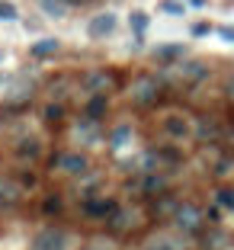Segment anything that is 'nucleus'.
Returning a JSON list of instances; mask_svg holds the SVG:
<instances>
[{
    "label": "nucleus",
    "instance_id": "1",
    "mask_svg": "<svg viewBox=\"0 0 234 250\" xmlns=\"http://www.w3.org/2000/svg\"><path fill=\"white\" fill-rule=\"evenodd\" d=\"M170 221H173V228L180 231V234H202V228H205V212L196 206V202H180Z\"/></svg>",
    "mask_w": 234,
    "mask_h": 250
},
{
    "label": "nucleus",
    "instance_id": "2",
    "mask_svg": "<svg viewBox=\"0 0 234 250\" xmlns=\"http://www.w3.org/2000/svg\"><path fill=\"white\" fill-rule=\"evenodd\" d=\"M128 100H132L135 106H141V109L154 106L157 100H161V81L151 77V74H141L138 81L132 83V90H128Z\"/></svg>",
    "mask_w": 234,
    "mask_h": 250
},
{
    "label": "nucleus",
    "instance_id": "3",
    "mask_svg": "<svg viewBox=\"0 0 234 250\" xmlns=\"http://www.w3.org/2000/svg\"><path fill=\"white\" fill-rule=\"evenodd\" d=\"M51 167L67 173V177H84L90 173V161L81 154V151H64V154H55L51 157Z\"/></svg>",
    "mask_w": 234,
    "mask_h": 250
},
{
    "label": "nucleus",
    "instance_id": "4",
    "mask_svg": "<svg viewBox=\"0 0 234 250\" xmlns=\"http://www.w3.org/2000/svg\"><path fill=\"white\" fill-rule=\"evenodd\" d=\"M173 74H176V81H180V83L192 87V83H199V81L209 77V64L199 61V58H190V61H180V64L173 67Z\"/></svg>",
    "mask_w": 234,
    "mask_h": 250
},
{
    "label": "nucleus",
    "instance_id": "5",
    "mask_svg": "<svg viewBox=\"0 0 234 250\" xmlns=\"http://www.w3.org/2000/svg\"><path fill=\"white\" fill-rule=\"evenodd\" d=\"M116 26H119V20H116V13H96L93 20L87 22V36L93 39V42H103V39H109L112 32H116Z\"/></svg>",
    "mask_w": 234,
    "mask_h": 250
},
{
    "label": "nucleus",
    "instance_id": "6",
    "mask_svg": "<svg viewBox=\"0 0 234 250\" xmlns=\"http://www.w3.org/2000/svg\"><path fill=\"white\" fill-rule=\"evenodd\" d=\"M106 228L112 231V234H132L135 228H138V215L132 212V208H125V206H119L116 212L106 218Z\"/></svg>",
    "mask_w": 234,
    "mask_h": 250
},
{
    "label": "nucleus",
    "instance_id": "7",
    "mask_svg": "<svg viewBox=\"0 0 234 250\" xmlns=\"http://www.w3.org/2000/svg\"><path fill=\"white\" fill-rule=\"evenodd\" d=\"M116 208H119V202H116V199H109V196H87V199H84V215H87V218L106 221Z\"/></svg>",
    "mask_w": 234,
    "mask_h": 250
},
{
    "label": "nucleus",
    "instance_id": "8",
    "mask_svg": "<svg viewBox=\"0 0 234 250\" xmlns=\"http://www.w3.org/2000/svg\"><path fill=\"white\" fill-rule=\"evenodd\" d=\"M29 250H64V231L61 228H42L32 237Z\"/></svg>",
    "mask_w": 234,
    "mask_h": 250
},
{
    "label": "nucleus",
    "instance_id": "9",
    "mask_svg": "<svg viewBox=\"0 0 234 250\" xmlns=\"http://www.w3.org/2000/svg\"><path fill=\"white\" fill-rule=\"evenodd\" d=\"M32 100V77H16V83H13V90L7 93V109H20V106H26Z\"/></svg>",
    "mask_w": 234,
    "mask_h": 250
},
{
    "label": "nucleus",
    "instance_id": "10",
    "mask_svg": "<svg viewBox=\"0 0 234 250\" xmlns=\"http://www.w3.org/2000/svg\"><path fill=\"white\" fill-rule=\"evenodd\" d=\"M164 132H167L173 141H183V138H190V135H192V125H190V119H186V116L170 112V116L164 119Z\"/></svg>",
    "mask_w": 234,
    "mask_h": 250
},
{
    "label": "nucleus",
    "instance_id": "11",
    "mask_svg": "<svg viewBox=\"0 0 234 250\" xmlns=\"http://www.w3.org/2000/svg\"><path fill=\"white\" fill-rule=\"evenodd\" d=\"M138 192H141V196H161V192H167V177H164L161 170H151V173H141Z\"/></svg>",
    "mask_w": 234,
    "mask_h": 250
},
{
    "label": "nucleus",
    "instance_id": "12",
    "mask_svg": "<svg viewBox=\"0 0 234 250\" xmlns=\"http://www.w3.org/2000/svg\"><path fill=\"white\" fill-rule=\"evenodd\" d=\"M109 87H112V74L109 71H90L87 77H84V90H87L90 96L93 93H106Z\"/></svg>",
    "mask_w": 234,
    "mask_h": 250
},
{
    "label": "nucleus",
    "instance_id": "13",
    "mask_svg": "<svg viewBox=\"0 0 234 250\" xmlns=\"http://www.w3.org/2000/svg\"><path fill=\"white\" fill-rule=\"evenodd\" d=\"M58 52H61L58 39H39V42L29 45V55H32V58H39V61H42V58H55Z\"/></svg>",
    "mask_w": 234,
    "mask_h": 250
},
{
    "label": "nucleus",
    "instance_id": "14",
    "mask_svg": "<svg viewBox=\"0 0 234 250\" xmlns=\"http://www.w3.org/2000/svg\"><path fill=\"white\" fill-rule=\"evenodd\" d=\"M22 199V186L10 183V180H0V208H13Z\"/></svg>",
    "mask_w": 234,
    "mask_h": 250
},
{
    "label": "nucleus",
    "instance_id": "15",
    "mask_svg": "<svg viewBox=\"0 0 234 250\" xmlns=\"http://www.w3.org/2000/svg\"><path fill=\"white\" fill-rule=\"evenodd\" d=\"M148 250H186L183 234H157L148 241Z\"/></svg>",
    "mask_w": 234,
    "mask_h": 250
},
{
    "label": "nucleus",
    "instance_id": "16",
    "mask_svg": "<svg viewBox=\"0 0 234 250\" xmlns=\"http://www.w3.org/2000/svg\"><path fill=\"white\" fill-rule=\"evenodd\" d=\"M192 135H196L202 145H209V141H218L221 128H218V122H215V119H199V125L192 128Z\"/></svg>",
    "mask_w": 234,
    "mask_h": 250
},
{
    "label": "nucleus",
    "instance_id": "17",
    "mask_svg": "<svg viewBox=\"0 0 234 250\" xmlns=\"http://www.w3.org/2000/svg\"><path fill=\"white\" fill-rule=\"evenodd\" d=\"M183 55H186V45L180 42H167L154 48V58H161V61H183Z\"/></svg>",
    "mask_w": 234,
    "mask_h": 250
},
{
    "label": "nucleus",
    "instance_id": "18",
    "mask_svg": "<svg viewBox=\"0 0 234 250\" xmlns=\"http://www.w3.org/2000/svg\"><path fill=\"white\" fill-rule=\"evenodd\" d=\"M106 109H109V100H106V93H93L87 100V109H84V116H90V119H96L100 122L103 116H106Z\"/></svg>",
    "mask_w": 234,
    "mask_h": 250
},
{
    "label": "nucleus",
    "instance_id": "19",
    "mask_svg": "<svg viewBox=\"0 0 234 250\" xmlns=\"http://www.w3.org/2000/svg\"><path fill=\"white\" fill-rule=\"evenodd\" d=\"M39 154H42V141H39V138L16 141V157H22V161H36Z\"/></svg>",
    "mask_w": 234,
    "mask_h": 250
},
{
    "label": "nucleus",
    "instance_id": "20",
    "mask_svg": "<svg viewBox=\"0 0 234 250\" xmlns=\"http://www.w3.org/2000/svg\"><path fill=\"white\" fill-rule=\"evenodd\" d=\"M128 141H132V125H128V122L116 125V128H112V135H109V147H112V151H122Z\"/></svg>",
    "mask_w": 234,
    "mask_h": 250
},
{
    "label": "nucleus",
    "instance_id": "21",
    "mask_svg": "<svg viewBox=\"0 0 234 250\" xmlns=\"http://www.w3.org/2000/svg\"><path fill=\"white\" fill-rule=\"evenodd\" d=\"M39 7H42L45 16H51V20H61V16H67L71 3H67V0H39Z\"/></svg>",
    "mask_w": 234,
    "mask_h": 250
},
{
    "label": "nucleus",
    "instance_id": "22",
    "mask_svg": "<svg viewBox=\"0 0 234 250\" xmlns=\"http://www.w3.org/2000/svg\"><path fill=\"white\" fill-rule=\"evenodd\" d=\"M74 135L84 138V141H96V119H90V116L77 119V122H74Z\"/></svg>",
    "mask_w": 234,
    "mask_h": 250
},
{
    "label": "nucleus",
    "instance_id": "23",
    "mask_svg": "<svg viewBox=\"0 0 234 250\" xmlns=\"http://www.w3.org/2000/svg\"><path fill=\"white\" fill-rule=\"evenodd\" d=\"M176 206H180V202H176L173 196H167V192H161V199L154 202V215H157V218H173Z\"/></svg>",
    "mask_w": 234,
    "mask_h": 250
},
{
    "label": "nucleus",
    "instance_id": "24",
    "mask_svg": "<svg viewBox=\"0 0 234 250\" xmlns=\"http://www.w3.org/2000/svg\"><path fill=\"white\" fill-rule=\"evenodd\" d=\"M148 22H151V20H148V13H141V10H135V13H128V26H132V32H135V36H145V32H148Z\"/></svg>",
    "mask_w": 234,
    "mask_h": 250
},
{
    "label": "nucleus",
    "instance_id": "25",
    "mask_svg": "<svg viewBox=\"0 0 234 250\" xmlns=\"http://www.w3.org/2000/svg\"><path fill=\"white\" fill-rule=\"evenodd\" d=\"M202 244H205V250H221V247L228 244V234H225V231H218V228H215L212 234H205V237H202Z\"/></svg>",
    "mask_w": 234,
    "mask_h": 250
},
{
    "label": "nucleus",
    "instance_id": "26",
    "mask_svg": "<svg viewBox=\"0 0 234 250\" xmlns=\"http://www.w3.org/2000/svg\"><path fill=\"white\" fill-rule=\"evenodd\" d=\"M42 119L48 125H58L61 119H64V106H61V103H48V106H45V112H42Z\"/></svg>",
    "mask_w": 234,
    "mask_h": 250
},
{
    "label": "nucleus",
    "instance_id": "27",
    "mask_svg": "<svg viewBox=\"0 0 234 250\" xmlns=\"http://www.w3.org/2000/svg\"><path fill=\"white\" fill-rule=\"evenodd\" d=\"M42 212L48 215V218H51V215H58V212H61V196H58V192H51V196H45V202H42Z\"/></svg>",
    "mask_w": 234,
    "mask_h": 250
},
{
    "label": "nucleus",
    "instance_id": "28",
    "mask_svg": "<svg viewBox=\"0 0 234 250\" xmlns=\"http://www.w3.org/2000/svg\"><path fill=\"white\" fill-rule=\"evenodd\" d=\"M215 202L221 208H228V212H234V189H218L215 192Z\"/></svg>",
    "mask_w": 234,
    "mask_h": 250
},
{
    "label": "nucleus",
    "instance_id": "29",
    "mask_svg": "<svg viewBox=\"0 0 234 250\" xmlns=\"http://www.w3.org/2000/svg\"><path fill=\"white\" fill-rule=\"evenodd\" d=\"M16 16H20V10H16L10 0H0V20H3V22H13Z\"/></svg>",
    "mask_w": 234,
    "mask_h": 250
},
{
    "label": "nucleus",
    "instance_id": "30",
    "mask_svg": "<svg viewBox=\"0 0 234 250\" xmlns=\"http://www.w3.org/2000/svg\"><path fill=\"white\" fill-rule=\"evenodd\" d=\"M157 154H161V164H170V167H173V164H180V154H176L173 147H161Z\"/></svg>",
    "mask_w": 234,
    "mask_h": 250
},
{
    "label": "nucleus",
    "instance_id": "31",
    "mask_svg": "<svg viewBox=\"0 0 234 250\" xmlns=\"http://www.w3.org/2000/svg\"><path fill=\"white\" fill-rule=\"evenodd\" d=\"M164 10H167V13H173V16H183V3H180V0H164Z\"/></svg>",
    "mask_w": 234,
    "mask_h": 250
},
{
    "label": "nucleus",
    "instance_id": "32",
    "mask_svg": "<svg viewBox=\"0 0 234 250\" xmlns=\"http://www.w3.org/2000/svg\"><path fill=\"white\" fill-rule=\"evenodd\" d=\"M84 250H119V247L112 241H93V244H87Z\"/></svg>",
    "mask_w": 234,
    "mask_h": 250
},
{
    "label": "nucleus",
    "instance_id": "33",
    "mask_svg": "<svg viewBox=\"0 0 234 250\" xmlns=\"http://www.w3.org/2000/svg\"><path fill=\"white\" fill-rule=\"evenodd\" d=\"M218 218H221V206L215 202V206L209 208V212H205V221H209V225H218Z\"/></svg>",
    "mask_w": 234,
    "mask_h": 250
},
{
    "label": "nucleus",
    "instance_id": "34",
    "mask_svg": "<svg viewBox=\"0 0 234 250\" xmlns=\"http://www.w3.org/2000/svg\"><path fill=\"white\" fill-rule=\"evenodd\" d=\"M209 32H212V26H209V22H196V26H192V36H196V39L209 36Z\"/></svg>",
    "mask_w": 234,
    "mask_h": 250
},
{
    "label": "nucleus",
    "instance_id": "35",
    "mask_svg": "<svg viewBox=\"0 0 234 250\" xmlns=\"http://www.w3.org/2000/svg\"><path fill=\"white\" fill-rule=\"evenodd\" d=\"M218 36L225 39L228 45H234V26H221V29H218Z\"/></svg>",
    "mask_w": 234,
    "mask_h": 250
},
{
    "label": "nucleus",
    "instance_id": "36",
    "mask_svg": "<svg viewBox=\"0 0 234 250\" xmlns=\"http://www.w3.org/2000/svg\"><path fill=\"white\" fill-rule=\"evenodd\" d=\"M20 186H22V189H32V186H36V173H22Z\"/></svg>",
    "mask_w": 234,
    "mask_h": 250
},
{
    "label": "nucleus",
    "instance_id": "37",
    "mask_svg": "<svg viewBox=\"0 0 234 250\" xmlns=\"http://www.w3.org/2000/svg\"><path fill=\"white\" fill-rule=\"evenodd\" d=\"M228 100H231V103H234V77H231V81H228Z\"/></svg>",
    "mask_w": 234,
    "mask_h": 250
},
{
    "label": "nucleus",
    "instance_id": "38",
    "mask_svg": "<svg viewBox=\"0 0 234 250\" xmlns=\"http://www.w3.org/2000/svg\"><path fill=\"white\" fill-rule=\"evenodd\" d=\"M192 7H205V3H209V0H190Z\"/></svg>",
    "mask_w": 234,
    "mask_h": 250
},
{
    "label": "nucleus",
    "instance_id": "39",
    "mask_svg": "<svg viewBox=\"0 0 234 250\" xmlns=\"http://www.w3.org/2000/svg\"><path fill=\"white\" fill-rule=\"evenodd\" d=\"M3 83H7V74H3V71H0V87H3Z\"/></svg>",
    "mask_w": 234,
    "mask_h": 250
},
{
    "label": "nucleus",
    "instance_id": "40",
    "mask_svg": "<svg viewBox=\"0 0 234 250\" xmlns=\"http://www.w3.org/2000/svg\"><path fill=\"white\" fill-rule=\"evenodd\" d=\"M3 58H7V52H3V48H0V64H3Z\"/></svg>",
    "mask_w": 234,
    "mask_h": 250
},
{
    "label": "nucleus",
    "instance_id": "41",
    "mask_svg": "<svg viewBox=\"0 0 234 250\" xmlns=\"http://www.w3.org/2000/svg\"><path fill=\"white\" fill-rule=\"evenodd\" d=\"M67 3H71V7H77V3H84V0H67Z\"/></svg>",
    "mask_w": 234,
    "mask_h": 250
},
{
    "label": "nucleus",
    "instance_id": "42",
    "mask_svg": "<svg viewBox=\"0 0 234 250\" xmlns=\"http://www.w3.org/2000/svg\"><path fill=\"white\" fill-rule=\"evenodd\" d=\"M231 138H234V132H231Z\"/></svg>",
    "mask_w": 234,
    "mask_h": 250
}]
</instances>
